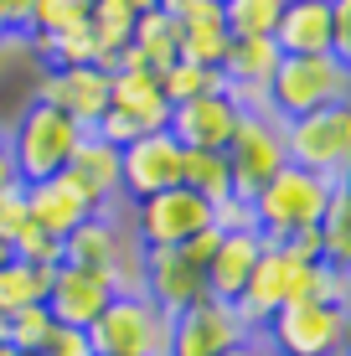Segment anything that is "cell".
Masks as SVG:
<instances>
[{"instance_id":"obj_15","label":"cell","mask_w":351,"mask_h":356,"mask_svg":"<svg viewBox=\"0 0 351 356\" xmlns=\"http://www.w3.org/2000/svg\"><path fill=\"white\" fill-rule=\"evenodd\" d=\"M140 264H145V300H150L161 315L176 321L181 310H191L197 300H207V274L181 259V248H145Z\"/></svg>"},{"instance_id":"obj_49","label":"cell","mask_w":351,"mask_h":356,"mask_svg":"<svg viewBox=\"0 0 351 356\" xmlns=\"http://www.w3.org/2000/svg\"><path fill=\"white\" fill-rule=\"evenodd\" d=\"M346 356H351V336H346Z\"/></svg>"},{"instance_id":"obj_3","label":"cell","mask_w":351,"mask_h":356,"mask_svg":"<svg viewBox=\"0 0 351 356\" xmlns=\"http://www.w3.org/2000/svg\"><path fill=\"white\" fill-rule=\"evenodd\" d=\"M351 93V67L336 63L331 52L320 57H284L279 72L269 83V114L274 119H305L316 108H331V104H346Z\"/></svg>"},{"instance_id":"obj_50","label":"cell","mask_w":351,"mask_h":356,"mask_svg":"<svg viewBox=\"0 0 351 356\" xmlns=\"http://www.w3.org/2000/svg\"><path fill=\"white\" fill-rule=\"evenodd\" d=\"M217 6H222V0H217Z\"/></svg>"},{"instance_id":"obj_46","label":"cell","mask_w":351,"mask_h":356,"mask_svg":"<svg viewBox=\"0 0 351 356\" xmlns=\"http://www.w3.org/2000/svg\"><path fill=\"white\" fill-rule=\"evenodd\" d=\"M6 52H10V36H0V63H6Z\"/></svg>"},{"instance_id":"obj_2","label":"cell","mask_w":351,"mask_h":356,"mask_svg":"<svg viewBox=\"0 0 351 356\" xmlns=\"http://www.w3.org/2000/svg\"><path fill=\"white\" fill-rule=\"evenodd\" d=\"M331 191H336V181L316 176V170H300V165H284L279 176L248 202L263 243H284L289 232L316 227L320 212H325V202H331Z\"/></svg>"},{"instance_id":"obj_11","label":"cell","mask_w":351,"mask_h":356,"mask_svg":"<svg viewBox=\"0 0 351 356\" xmlns=\"http://www.w3.org/2000/svg\"><path fill=\"white\" fill-rule=\"evenodd\" d=\"M243 336L248 330L238 321V310L207 294V300H197L191 310H181L171 321V346H165V356H222Z\"/></svg>"},{"instance_id":"obj_5","label":"cell","mask_w":351,"mask_h":356,"mask_svg":"<svg viewBox=\"0 0 351 356\" xmlns=\"http://www.w3.org/2000/svg\"><path fill=\"white\" fill-rule=\"evenodd\" d=\"M351 336V305H284L263 325V346L274 356H336Z\"/></svg>"},{"instance_id":"obj_14","label":"cell","mask_w":351,"mask_h":356,"mask_svg":"<svg viewBox=\"0 0 351 356\" xmlns=\"http://www.w3.org/2000/svg\"><path fill=\"white\" fill-rule=\"evenodd\" d=\"M108 300H114L108 274H99V268H78V264H57L52 289H47V315H52V325L88 330L108 310Z\"/></svg>"},{"instance_id":"obj_12","label":"cell","mask_w":351,"mask_h":356,"mask_svg":"<svg viewBox=\"0 0 351 356\" xmlns=\"http://www.w3.org/2000/svg\"><path fill=\"white\" fill-rule=\"evenodd\" d=\"M181 145L171 140V129L140 134L135 145L119 150V170H124V196L129 202H145V196H161L181 186Z\"/></svg>"},{"instance_id":"obj_36","label":"cell","mask_w":351,"mask_h":356,"mask_svg":"<svg viewBox=\"0 0 351 356\" xmlns=\"http://www.w3.org/2000/svg\"><path fill=\"white\" fill-rule=\"evenodd\" d=\"M212 227H217V232H259V222H253V207L238 202V196H227V202L212 207Z\"/></svg>"},{"instance_id":"obj_1","label":"cell","mask_w":351,"mask_h":356,"mask_svg":"<svg viewBox=\"0 0 351 356\" xmlns=\"http://www.w3.org/2000/svg\"><path fill=\"white\" fill-rule=\"evenodd\" d=\"M83 129L72 124V119L63 114V108L52 104H31L16 114V129H10V161H16V176L21 186H31V181H47V176H63L72 150H78Z\"/></svg>"},{"instance_id":"obj_18","label":"cell","mask_w":351,"mask_h":356,"mask_svg":"<svg viewBox=\"0 0 351 356\" xmlns=\"http://www.w3.org/2000/svg\"><path fill=\"white\" fill-rule=\"evenodd\" d=\"M135 248V232L124 227L119 212H93L88 222H78L63 238V264H78V268H99L108 274L124 253Z\"/></svg>"},{"instance_id":"obj_22","label":"cell","mask_w":351,"mask_h":356,"mask_svg":"<svg viewBox=\"0 0 351 356\" xmlns=\"http://www.w3.org/2000/svg\"><path fill=\"white\" fill-rule=\"evenodd\" d=\"M284 52L274 47V36H233L222 57V88H269L279 72Z\"/></svg>"},{"instance_id":"obj_19","label":"cell","mask_w":351,"mask_h":356,"mask_svg":"<svg viewBox=\"0 0 351 356\" xmlns=\"http://www.w3.org/2000/svg\"><path fill=\"white\" fill-rule=\"evenodd\" d=\"M26 191V212H31V227H42L47 238H57L63 243L78 222H88L93 217V207H88V196H83L78 186H72L67 176H47V181H31V186H21Z\"/></svg>"},{"instance_id":"obj_24","label":"cell","mask_w":351,"mask_h":356,"mask_svg":"<svg viewBox=\"0 0 351 356\" xmlns=\"http://www.w3.org/2000/svg\"><path fill=\"white\" fill-rule=\"evenodd\" d=\"M135 16H140V10L129 6V0H99V6L88 10V31H93V42H99V67L104 72L114 67V57L129 47V36H135Z\"/></svg>"},{"instance_id":"obj_38","label":"cell","mask_w":351,"mask_h":356,"mask_svg":"<svg viewBox=\"0 0 351 356\" xmlns=\"http://www.w3.org/2000/svg\"><path fill=\"white\" fill-rule=\"evenodd\" d=\"M274 248H279L289 264H320V232L316 227H300V232H289L284 243H274Z\"/></svg>"},{"instance_id":"obj_17","label":"cell","mask_w":351,"mask_h":356,"mask_svg":"<svg viewBox=\"0 0 351 356\" xmlns=\"http://www.w3.org/2000/svg\"><path fill=\"white\" fill-rule=\"evenodd\" d=\"M63 176L88 196L93 212H119V202H124V170H119V150L104 140H93V134H83L78 150H72V161Z\"/></svg>"},{"instance_id":"obj_13","label":"cell","mask_w":351,"mask_h":356,"mask_svg":"<svg viewBox=\"0 0 351 356\" xmlns=\"http://www.w3.org/2000/svg\"><path fill=\"white\" fill-rule=\"evenodd\" d=\"M305 264H289L274 243H263V253H259V264H253V274H248V284L243 294L233 300V310H238V321H243V330L253 336V330H263L274 321V315L289 305V289H295V274Z\"/></svg>"},{"instance_id":"obj_43","label":"cell","mask_w":351,"mask_h":356,"mask_svg":"<svg viewBox=\"0 0 351 356\" xmlns=\"http://www.w3.org/2000/svg\"><path fill=\"white\" fill-rule=\"evenodd\" d=\"M129 6H135V10H155L161 0H129Z\"/></svg>"},{"instance_id":"obj_48","label":"cell","mask_w":351,"mask_h":356,"mask_svg":"<svg viewBox=\"0 0 351 356\" xmlns=\"http://www.w3.org/2000/svg\"><path fill=\"white\" fill-rule=\"evenodd\" d=\"M6 259H10V248H6V243H0V264H6Z\"/></svg>"},{"instance_id":"obj_23","label":"cell","mask_w":351,"mask_h":356,"mask_svg":"<svg viewBox=\"0 0 351 356\" xmlns=\"http://www.w3.org/2000/svg\"><path fill=\"white\" fill-rule=\"evenodd\" d=\"M129 47L140 52V63L150 67V72H165L181 57V26L171 16H165L161 6L155 10H140L135 16V36H129Z\"/></svg>"},{"instance_id":"obj_20","label":"cell","mask_w":351,"mask_h":356,"mask_svg":"<svg viewBox=\"0 0 351 356\" xmlns=\"http://www.w3.org/2000/svg\"><path fill=\"white\" fill-rule=\"evenodd\" d=\"M274 47L284 57H320L331 52V0H284Z\"/></svg>"},{"instance_id":"obj_25","label":"cell","mask_w":351,"mask_h":356,"mask_svg":"<svg viewBox=\"0 0 351 356\" xmlns=\"http://www.w3.org/2000/svg\"><path fill=\"white\" fill-rule=\"evenodd\" d=\"M316 232H320V264L351 274V191L341 186V181H336V191H331V202H325Z\"/></svg>"},{"instance_id":"obj_7","label":"cell","mask_w":351,"mask_h":356,"mask_svg":"<svg viewBox=\"0 0 351 356\" xmlns=\"http://www.w3.org/2000/svg\"><path fill=\"white\" fill-rule=\"evenodd\" d=\"M284 150H289V165L316 170L325 181H341L351 165V98L331 104V108H316L305 119H289Z\"/></svg>"},{"instance_id":"obj_34","label":"cell","mask_w":351,"mask_h":356,"mask_svg":"<svg viewBox=\"0 0 351 356\" xmlns=\"http://www.w3.org/2000/svg\"><path fill=\"white\" fill-rule=\"evenodd\" d=\"M36 356H93V346H88V330H78V325H52Z\"/></svg>"},{"instance_id":"obj_47","label":"cell","mask_w":351,"mask_h":356,"mask_svg":"<svg viewBox=\"0 0 351 356\" xmlns=\"http://www.w3.org/2000/svg\"><path fill=\"white\" fill-rule=\"evenodd\" d=\"M341 186H346V191H351V165H346V176H341Z\"/></svg>"},{"instance_id":"obj_6","label":"cell","mask_w":351,"mask_h":356,"mask_svg":"<svg viewBox=\"0 0 351 356\" xmlns=\"http://www.w3.org/2000/svg\"><path fill=\"white\" fill-rule=\"evenodd\" d=\"M222 155H227V170H233V196H238V202H253V196H259L289 165L284 119H274V114H243Z\"/></svg>"},{"instance_id":"obj_42","label":"cell","mask_w":351,"mask_h":356,"mask_svg":"<svg viewBox=\"0 0 351 356\" xmlns=\"http://www.w3.org/2000/svg\"><path fill=\"white\" fill-rule=\"evenodd\" d=\"M222 356H274V351L263 346V336H243V341H238V346H227Z\"/></svg>"},{"instance_id":"obj_44","label":"cell","mask_w":351,"mask_h":356,"mask_svg":"<svg viewBox=\"0 0 351 356\" xmlns=\"http://www.w3.org/2000/svg\"><path fill=\"white\" fill-rule=\"evenodd\" d=\"M0 356H31V351H16V346H6V341H0Z\"/></svg>"},{"instance_id":"obj_30","label":"cell","mask_w":351,"mask_h":356,"mask_svg":"<svg viewBox=\"0 0 351 356\" xmlns=\"http://www.w3.org/2000/svg\"><path fill=\"white\" fill-rule=\"evenodd\" d=\"M47 330H52V315H47V305H26V310H16V315H0V341L6 346H16V351H42V341H47Z\"/></svg>"},{"instance_id":"obj_40","label":"cell","mask_w":351,"mask_h":356,"mask_svg":"<svg viewBox=\"0 0 351 356\" xmlns=\"http://www.w3.org/2000/svg\"><path fill=\"white\" fill-rule=\"evenodd\" d=\"M31 10H36V0H0V36L21 42L31 31Z\"/></svg>"},{"instance_id":"obj_35","label":"cell","mask_w":351,"mask_h":356,"mask_svg":"<svg viewBox=\"0 0 351 356\" xmlns=\"http://www.w3.org/2000/svg\"><path fill=\"white\" fill-rule=\"evenodd\" d=\"M88 134H93V140H104V145H114V150H124V145L140 140V124H135L129 114H119V108H108V114H104Z\"/></svg>"},{"instance_id":"obj_9","label":"cell","mask_w":351,"mask_h":356,"mask_svg":"<svg viewBox=\"0 0 351 356\" xmlns=\"http://www.w3.org/2000/svg\"><path fill=\"white\" fill-rule=\"evenodd\" d=\"M36 104H52L88 134L108 114V72L104 67H42L31 83Z\"/></svg>"},{"instance_id":"obj_29","label":"cell","mask_w":351,"mask_h":356,"mask_svg":"<svg viewBox=\"0 0 351 356\" xmlns=\"http://www.w3.org/2000/svg\"><path fill=\"white\" fill-rule=\"evenodd\" d=\"M284 0H222V26L227 36H274Z\"/></svg>"},{"instance_id":"obj_4","label":"cell","mask_w":351,"mask_h":356,"mask_svg":"<svg viewBox=\"0 0 351 356\" xmlns=\"http://www.w3.org/2000/svg\"><path fill=\"white\" fill-rule=\"evenodd\" d=\"M93 356H165L171 315H161L145 294H114L108 310L88 325Z\"/></svg>"},{"instance_id":"obj_37","label":"cell","mask_w":351,"mask_h":356,"mask_svg":"<svg viewBox=\"0 0 351 356\" xmlns=\"http://www.w3.org/2000/svg\"><path fill=\"white\" fill-rule=\"evenodd\" d=\"M331 57L351 67V0H331Z\"/></svg>"},{"instance_id":"obj_31","label":"cell","mask_w":351,"mask_h":356,"mask_svg":"<svg viewBox=\"0 0 351 356\" xmlns=\"http://www.w3.org/2000/svg\"><path fill=\"white\" fill-rule=\"evenodd\" d=\"M10 259L36 264V268H57V264H63V243H57V238H47L42 227H26L16 243H10Z\"/></svg>"},{"instance_id":"obj_26","label":"cell","mask_w":351,"mask_h":356,"mask_svg":"<svg viewBox=\"0 0 351 356\" xmlns=\"http://www.w3.org/2000/svg\"><path fill=\"white\" fill-rule=\"evenodd\" d=\"M52 274L57 268H36V264L6 259L0 264V315H16V310H26V305H47Z\"/></svg>"},{"instance_id":"obj_16","label":"cell","mask_w":351,"mask_h":356,"mask_svg":"<svg viewBox=\"0 0 351 356\" xmlns=\"http://www.w3.org/2000/svg\"><path fill=\"white\" fill-rule=\"evenodd\" d=\"M238 104L227 93H202L191 98V104H176L171 108V140L181 150H227V140H233L238 129Z\"/></svg>"},{"instance_id":"obj_41","label":"cell","mask_w":351,"mask_h":356,"mask_svg":"<svg viewBox=\"0 0 351 356\" xmlns=\"http://www.w3.org/2000/svg\"><path fill=\"white\" fill-rule=\"evenodd\" d=\"M10 186H21V176H16V161H10V145L0 140V191H10Z\"/></svg>"},{"instance_id":"obj_10","label":"cell","mask_w":351,"mask_h":356,"mask_svg":"<svg viewBox=\"0 0 351 356\" xmlns=\"http://www.w3.org/2000/svg\"><path fill=\"white\" fill-rule=\"evenodd\" d=\"M108 108L129 114L140 124V134H155V129L171 124V104H165V93H161V78L140 63L135 47H124V52L114 57V67H108Z\"/></svg>"},{"instance_id":"obj_8","label":"cell","mask_w":351,"mask_h":356,"mask_svg":"<svg viewBox=\"0 0 351 356\" xmlns=\"http://www.w3.org/2000/svg\"><path fill=\"white\" fill-rule=\"evenodd\" d=\"M207 222H212V202H202L186 186H171V191L145 196V202L129 207V232H135L140 248H181Z\"/></svg>"},{"instance_id":"obj_33","label":"cell","mask_w":351,"mask_h":356,"mask_svg":"<svg viewBox=\"0 0 351 356\" xmlns=\"http://www.w3.org/2000/svg\"><path fill=\"white\" fill-rule=\"evenodd\" d=\"M31 227V212H26V191L21 186H10V191H0V243H16L21 232Z\"/></svg>"},{"instance_id":"obj_32","label":"cell","mask_w":351,"mask_h":356,"mask_svg":"<svg viewBox=\"0 0 351 356\" xmlns=\"http://www.w3.org/2000/svg\"><path fill=\"white\" fill-rule=\"evenodd\" d=\"M83 10L72 6V0H36V10H31V31H42V36H63L72 26H83Z\"/></svg>"},{"instance_id":"obj_39","label":"cell","mask_w":351,"mask_h":356,"mask_svg":"<svg viewBox=\"0 0 351 356\" xmlns=\"http://www.w3.org/2000/svg\"><path fill=\"white\" fill-rule=\"evenodd\" d=\"M217 243H222V232H217L212 222L202 227V232H191L186 243H181V259H186L191 268H202V274H207V264H212V253H217Z\"/></svg>"},{"instance_id":"obj_45","label":"cell","mask_w":351,"mask_h":356,"mask_svg":"<svg viewBox=\"0 0 351 356\" xmlns=\"http://www.w3.org/2000/svg\"><path fill=\"white\" fill-rule=\"evenodd\" d=\"M72 6H78V10H83V16H88V10H93V6H99V0H72Z\"/></svg>"},{"instance_id":"obj_21","label":"cell","mask_w":351,"mask_h":356,"mask_svg":"<svg viewBox=\"0 0 351 356\" xmlns=\"http://www.w3.org/2000/svg\"><path fill=\"white\" fill-rule=\"evenodd\" d=\"M259 253H263V232H222V243H217V253L207 264V294L212 300L233 305L238 294H243Z\"/></svg>"},{"instance_id":"obj_27","label":"cell","mask_w":351,"mask_h":356,"mask_svg":"<svg viewBox=\"0 0 351 356\" xmlns=\"http://www.w3.org/2000/svg\"><path fill=\"white\" fill-rule=\"evenodd\" d=\"M181 186L197 191L202 202H227L233 196V170H227L222 150H186L181 155Z\"/></svg>"},{"instance_id":"obj_28","label":"cell","mask_w":351,"mask_h":356,"mask_svg":"<svg viewBox=\"0 0 351 356\" xmlns=\"http://www.w3.org/2000/svg\"><path fill=\"white\" fill-rule=\"evenodd\" d=\"M161 78V93H165V104H191V98H202V93H222V72L217 67H197V63H176L165 67V72H155Z\"/></svg>"}]
</instances>
